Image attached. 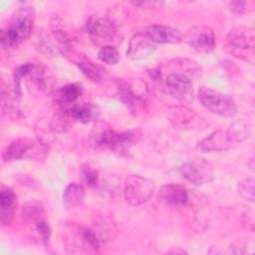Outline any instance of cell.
<instances>
[{
    "label": "cell",
    "instance_id": "ac0fdd59",
    "mask_svg": "<svg viewBox=\"0 0 255 255\" xmlns=\"http://www.w3.org/2000/svg\"><path fill=\"white\" fill-rule=\"evenodd\" d=\"M45 209L42 202L38 200H30L23 205V218L26 222L38 223L44 220Z\"/></svg>",
    "mask_w": 255,
    "mask_h": 255
},
{
    "label": "cell",
    "instance_id": "4316f807",
    "mask_svg": "<svg viewBox=\"0 0 255 255\" xmlns=\"http://www.w3.org/2000/svg\"><path fill=\"white\" fill-rule=\"evenodd\" d=\"M36 228H37V231H38V233L40 234V236L42 238V241H43L44 245L47 246L50 242V236H51V229H50L49 224L46 221L41 220L36 224Z\"/></svg>",
    "mask_w": 255,
    "mask_h": 255
},
{
    "label": "cell",
    "instance_id": "7c38bea8",
    "mask_svg": "<svg viewBox=\"0 0 255 255\" xmlns=\"http://www.w3.org/2000/svg\"><path fill=\"white\" fill-rule=\"evenodd\" d=\"M116 83L121 100L130 111H133V108H136L142 101L143 92H139L138 90L134 91L132 83L124 79H119Z\"/></svg>",
    "mask_w": 255,
    "mask_h": 255
},
{
    "label": "cell",
    "instance_id": "83f0119b",
    "mask_svg": "<svg viewBox=\"0 0 255 255\" xmlns=\"http://www.w3.org/2000/svg\"><path fill=\"white\" fill-rule=\"evenodd\" d=\"M246 6V2L244 1H233L229 4V8L230 11L234 14V15H241L245 9Z\"/></svg>",
    "mask_w": 255,
    "mask_h": 255
},
{
    "label": "cell",
    "instance_id": "5b68a950",
    "mask_svg": "<svg viewBox=\"0 0 255 255\" xmlns=\"http://www.w3.org/2000/svg\"><path fill=\"white\" fill-rule=\"evenodd\" d=\"M154 182L146 177L130 174L125 180L124 194L126 200L134 206L146 202L153 194Z\"/></svg>",
    "mask_w": 255,
    "mask_h": 255
},
{
    "label": "cell",
    "instance_id": "52a82bcc",
    "mask_svg": "<svg viewBox=\"0 0 255 255\" xmlns=\"http://www.w3.org/2000/svg\"><path fill=\"white\" fill-rule=\"evenodd\" d=\"M165 88L169 95L180 102L189 103L193 99V85L183 73H172L165 79Z\"/></svg>",
    "mask_w": 255,
    "mask_h": 255
},
{
    "label": "cell",
    "instance_id": "f1b7e54d",
    "mask_svg": "<svg viewBox=\"0 0 255 255\" xmlns=\"http://www.w3.org/2000/svg\"><path fill=\"white\" fill-rule=\"evenodd\" d=\"M134 5H137V6H140V7H144V8H156V6H161L162 5V3L161 2H150V1H148V2H145V1H143V2H134L133 3Z\"/></svg>",
    "mask_w": 255,
    "mask_h": 255
},
{
    "label": "cell",
    "instance_id": "9c48e42d",
    "mask_svg": "<svg viewBox=\"0 0 255 255\" xmlns=\"http://www.w3.org/2000/svg\"><path fill=\"white\" fill-rule=\"evenodd\" d=\"M87 30L93 39L100 42H114L117 37V27L108 18L91 19L87 24Z\"/></svg>",
    "mask_w": 255,
    "mask_h": 255
},
{
    "label": "cell",
    "instance_id": "7402d4cb",
    "mask_svg": "<svg viewBox=\"0 0 255 255\" xmlns=\"http://www.w3.org/2000/svg\"><path fill=\"white\" fill-rule=\"evenodd\" d=\"M81 93L82 87L79 84L73 83L62 87L59 91V97L63 103L71 104L74 103L80 97Z\"/></svg>",
    "mask_w": 255,
    "mask_h": 255
},
{
    "label": "cell",
    "instance_id": "2e32d148",
    "mask_svg": "<svg viewBox=\"0 0 255 255\" xmlns=\"http://www.w3.org/2000/svg\"><path fill=\"white\" fill-rule=\"evenodd\" d=\"M65 113L81 123L94 122L100 116V110L98 109V107L91 103L69 108L65 111Z\"/></svg>",
    "mask_w": 255,
    "mask_h": 255
},
{
    "label": "cell",
    "instance_id": "d4e9b609",
    "mask_svg": "<svg viewBox=\"0 0 255 255\" xmlns=\"http://www.w3.org/2000/svg\"><path fill=\"white\" fill-rule=\"evenodd\" d=\"M33 68L32 63H25L13 71V81H14V93L15 96H20L21 95V90H20V82L23 76L29 74Z\"/></svg>",
    "mask_w": 255,
    "mask_h": 255
},
{
    "label": "cell",
    "instance_id": "8fae6325",
    "mask_svg": "<svg viewBox=\"0 0 255 255\" xmlns=\"http://www.w3.org/2000/svg\"><path fill=\"white\" fill-rule=\"evenodd\" d=\"M145 33L154 43L175 44L180 42V40L182 39V34L179 30L165 25H150L146 28Z\"/></svg>",
    "mask_w": 255,
    "mask_h": 255
},
{
    "label": "cell",
    "instance_id": "e0dca14e",
    "mask_svg": "<svg viewBox=\"0 0 255 255\" xmlns=\"http://www.w3.org/2000/svg\"><path fill=\"white\" fill-rule=\"evenodd\" d=\"M85 199V189L82 184L70 183L64 190L63 202L66 206L74 207L79 206L84 202Z\"/></svg>",
    "mask_w": 255,
    "mask_h": 255
},
{
    "label": "cell",
    "instance_id": "484cf974",
    "mask_svg": "<svg viewBox=\"0 0 255 255\" xmlns=\"http://www.w3.org/2000/svg\"><path fill=\"white\" fill-rule=\"evenodd\" d=\"M238 193L245 200L250 202L254 201V178H247L240 182L238 186Z\"/></svg>",
    "mask_w": 255,
    "mask_h": 255
},
{
    "label": "cell",
    "instance_id": "d6986e66",
    "mask_svg": "<svg viewBox=\"0 0 255 255\" xmlns=\"http://www.w3.org/2000/svg\"><path fill=\"white\" fill-rule=\"evenodd\" d=\"M250 128L249 125L242 121H235L233 122L229 128L226 130L227 137L232 142H239L243 141L249 136Z\"/></svg>",
    "mask_w": 255,
    "mask_h": 255
},
{
    "label": "cell",
    "instance_id": "9a60e30c",
    "mask_svg": "<svg viewBox=\"0 0 255 255\" xmlns=\"http://www.w3.org/2000/svg\"><path fill=\"white\" fill-rule=\"evenodd\" d=\"M34 140L29 138L16 139L3 149L2 158L5 162L19 160L25 156V154L34 146Z\"/></svg>",
    "mask_w": 255,
    "mask_h": 255
},
{
    "label": "cell",
    "instance_id": "30bf717a",
    "mask_svg": "<svg viewBox=\"0 0 255 255\" xmlns=\"http://www.w3.org/2000/svg\"><path fill=\"white\" fill-rule=\"evenodd\" d=\"M0 209L2 225L10 224L17 209V197L10 187L3 184L0 190Z\"/></svg>",
    "mask_w": 255,
    "mask_h": 255
},
{
    "label": "cell",
    "instance_id": "4fadbf2b",
    "mask_svg": "<svg viewBox=\"0 0 255 255\" xmlns=\"http://www.w3.org/2000/svg\"><path fill=\"white\" fill-rule=\"evenodd\" d=\"M230 141L227 137L226 131L224 130H216L209 134L207 137L202 139L198 145L197 149L201 152L207 151H218L230 148Z\"/></svg>",
    "mask_w": 255,
    "mask_h": 255
},
{
    "label": "cell",
    "instance_id": "8992f818",
    "mask_svg": "<svg viewBox=\"0 0 255 255\" xmlns=\"http://www.w3.org/2000/svg\"><path fill=\"white\" fill-rule=\"evenodd\" d=\"M182 38L189 47L199 53H209L215 47L214 31L206 25L189 28Z\"/></svg>",
    "mask_w": 255,
    "mask_h": 255
},
{
    "label": "cell",
    "instance_id": "ba28073f",
    "mask_svg": "<svg viewBox=\"0 0 255 255\" xmlns=\"http://www.w3.org/2000/svg\"><path fill=\"white\" fill-rule=\"evenodd\" d=\"M155 50V43L144 33H137L128 42L127 55L132 60H140L150 56Z\"/></svg>",
    "mask_w": 255,
    "mask_h": 255
},
{
    "label": "cell",
    "instance_id": "3957f363",
    "mask_svg": "<svg viewBox=\"0 0 255 255\" xmlns=\"http://www.w3.org/2000/svg\"><path fill=\"white\" fill-rule=\"evenodd\" d=\"M141 137L137 130H126L117 132L111 128H104L96 133V143L99 146L110 148L120 155L127 154L129 148L134 145Z\"/></svg>",
    "mask_w": 255,
    "mask_h": 255
},
{
    "label": "cell",
    "instance_id": "5bb4252c",
    "mask_svg": "<svg viewBox=\"0 0 255 255\" xmlns=\"http://www.w3.org/2000/svg\"><path fill=\"white\" fill-rule=\"evenodd\" d=\"M159 196L167 204L173 206H182L188 201V193L186 189L179 184L171 183L164 185L159 192Z\"/></svg>",
    "mask_w": 255,
    "mask_h": 255
},
{
    "label": "cell",
    "instance_id": "7a4b0ae2",
    "mask_svg": "<svg viewBox=\"0 0 255 255\" xmlns=\"http://www.w3.org/2000/svg\"><path fill=\"white\" fill-rule=\"evenodd\" d=\"M254 48V30L251 27H234L226 36V49L236 58L252 63Z\"/></svg>",
    "mask_w": 255,
    "mask_h": 255
},
{
    "label": "cell",
    "instance_id": "603a6c76",
    "mask_svg": "<svg viewBox=\"0 0 255 255\" xmlns=\"http://www.w3.org/2000/svg\"><path fill=\"white\" fill-rule=\"evenodd\" d=\"M80 176L82 180L91 188H95L99 182V173L96 168L88 163L82 165L80 169Z\"/></svg>",
    "mask_w": 255,
    "mask_h": 255
},
{
    "label": "cell",
    "instance_id": "ffe728a7",
    "mask_svg": "<svg viewBox=\"0 0 255 255\" xmlns=\"http://www.w3.org/2000/svg\"><path fill=\"white\" fill-rule=\"evenodd\" d=\"M79 69L82 71V73L89 78L93 82L100 83L102 82L106 77V70L102 68L99 65H96L92 62H79L78 64Z\"/></svg>",
    "mask_w": 255,
    "mask_h": 255
},
{
    "label": "cell",
    "instance_id": "44dd1931",
    "mask_svg": "<svg viewBox=\"0 0 255 255\" xmlns=\"http://www.w3.org/2000/svg\"><path fill=\"white\" fill-rule=\"evenodd\" d=\"M180 173L184 178L196 185H200L206 181L205 174L193 163H184L181 165Z\"/></svg>",
    "mask_w": 255,
    "mask_h": 255
},
{
    "label": "cell",
    "instance_id": "277c9868",
    "mask_svg": "<svg viewBox=\"0 0 255 255\" xmlns=\"http://www.w3.org/2000/svg\"><path fill=\"white\" fill-rule=\"evenodd\" d=\"M198 99L204 108L219 116L233 117L237 113L233 98L217 90L202 86L198 90Z\"/></svg>",
    "mask_w": 255,
    "mask_h": 255
},
{
    "label": "cell",
    "instance_id": "6da1fadb",
    "mask_svg": "<svg viewBox=\"0 0 255 255\" xmlns=\"http://www.w3.org/2000/svg\"><path fill=\"white\" fill-rule=\"evenodd\" d=\"M35 11L30 6L18 8L12 15L8 26L1 30V47L14 48L27 40L32 32Z\"/></svg>",
    "mask_w": 255,
    "mask_h": 255
},
{
    "label": "cell",
    "instance_id": "cb8c5ba5",
    "mask_svg": "<svg viewBox=\"0 0 255 255\" xmlns=\"http://www.w3.org/2000/svg\"><path fill=\"white\" fill-rule=\"evenodd\" d=\"M98 58L108 65H117L120 61V54L114 46L106 45L100 49Z\"/></svg>",
    "mask_w": 255,
    "mask_h": 255
}]
</instances>
